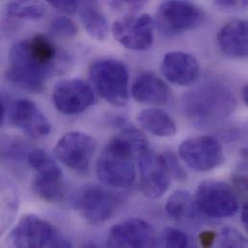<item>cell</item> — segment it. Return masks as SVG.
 Listing matches in <instances>:
<instances>
[{"mask_svg": "<svg viewBox=\"0 0 248 248\" xmlns=\"http://www.w3.org/2000/svg\"><path fill=\"white\" fill-rule=\"evenodd\" d=\"M137 161L143 193L153 199L161 197L168 190L172 179L162 154H156L148 147L138 155Z\"/></svg>", "mask_w": 248, "mask_h": 248, "instance_id": "11", "label": "cell"}, {"mask_svg": "<svg viewBox=\"0 0 248 248\" xmlns=\"http://www.w3.org/2000/svg\"><path fill=\"white\" fill-rule=\"evenodd\" d=\"M5 114H6V108H5V104L4 101L0 95V126L4 123L5 119Z\"/></svg>", "mask_w": 248, "mask_h": 248, "instance_id": "34", "label": "cell"}, {"mask_svg": "<svg viewBox=\"0 0 248 248\" xmlns=\"http://www.w3.org/2000/svg\"><path fill=\"white\" fill-rule=\"evenodd\" d=\"M45 1L47 2L55 10L67 15L75 14L78 6V0H45Z\"/></svg>", "mask_w": 248, "mask_h": 248, "instance_id": "30", "label": "cell"}, {"mask_svg": "<svg viewBox=\"0 0 248 248\" xmlns=\"http://www.w3.org/2000/svg\"><path fill=\"white\" fill-rule=\"evenodd\" d=\"M137 121L140 125L158 137H171L177 133V124L174 119L159 108H147L142 110Z\"/></svg>", "mask_w": 248, "mask_h": 248, "instance_id": "20", "label": "cell"}, {"mask_svg": "<svg viewBox=\"0 0 248 248\" xmlns=\"http://www.w3.org/2000/svg\"><path fill=\"white\" fill-rule=\"evenodd\" d=\"M248 245L245 236L237 229L226 227L221 231L220 247L222 248H246Z\"/></svg>", "mask_w": 248, "mask_h": 248, "instance_id": "27", "label": "cell"}, {"mask_svg": "<svg viewBox=\"0 0 248 248\" xmlns=\"http://www.w3.org/2000/svg\"><path fill=\"white\" fill-rule=\"evenodd\" d=\"M163 77L173 84L187 86L199 78L200 65L197 58L188 52L171 51L164 55L161 62Z\"/></svg>", "mask_w": 248, "mask_h": 248, "instance_id": "16", "label": "cell"}, {"mask_svg": "<svg viewBox=\"0 0 248 248\" xmlns=\"http://www.w3.org/2000/svg\"><path fill=\"white\" fill-rule=\"evenodd\" d=\"M63 177H41L36 175L32 181L34 193L42 200L49 203H56L63 199L65 186Z\"/></svg>", "mask_w": 248, "mask_h": 248, "instance_id": "21", "label": "cell"}, {"mask_svg": "<svg viewBox=\"0 0 248 248\" xmlns=\"http://www.w3.org/2000/svg\"><path fill=\"white\" fill-rule=\"evenodd\" d=\"M193 201L188 191L183 189L177 190L169 196L165 204V212L172 219L182 221L193 212V206L195 204Z\"/></svg>", "mask_w": 248, "mask_h": 248, "instance_id": "23", "label": "cell"}, {"mask_svg": "<svg viewBox=\"0 0 248 248\" xmlns=\"http://www.w3.org/2000/svg\"><path fill=\"white\" fill-rule=\"evenodd\" d=\"M165 164L171 174V177H174L177 180L184 181L186 178V173L180 164L177 156L171 153L162 154Z\"/></svg>", "mask_w": 248, "mask_h": 248, "instance_id": "29", "label": "cell"}, {"mask_svg": "<svg viewBox=\"0 0 248 248\" xmlns=\"http://www.w3.org/2000/svg\"><path fill=\"white\" fill-rule=\"evenodd\" d=\"M217 5L225 10H239L247 8L248 0H217Z\"/></svg>", "mask_w": 248, "mask_h": 248, "instance_id": "31", "label": "cell"}, {"mask_svg": "<svg viewBox=\"0 0 248 248\" xmlns=\"http://www.w3.org/2000/svg\"><path fill=\"white\" fill-rule=\"evenodd\" d=\"M78 10L86 32L93 39L104 41L108 33V21L99 0H78Z\"/></svg>", "mask_w": 248, "mask_h": 248, "instance_id": "19", "label": "cell"}, {"mask_svg": "<svg viewBox=\"0 0 248 248\" xmlns=\"http://www.w3.org/2000/svg\"><path fill=\"white\" fill-rule=\"evenodd\" d=\"M179 155L193 170L207 172L224 161V153L218 140L210 135H202L185 140L179 148Z\"/></svg>", "mask_w": 248, "mask_h": 248, "instance_id": "10", "label": "cell"}, {"mask_svg": "<svg viewBox=\"0 0 248 248\" xmlns=\"http://www.w3.org/2000/svg\"><path fill=\"white\" fill-rule=\"evenodd\" d=\"M96 147V141L92 136L81 131H71L58 140L53 153L69 169L84 174L89 171Z\"/></svg>", "mask_w": 248, "mask_h": 248, "instance_id": "7", "label": "cell"}, {"mask_svg": "<svg viewBox=\"0 0 248 248\" xmlns=\"http://www.w3.org/2000/svg\"><path fill=\"white\" fill-rule=\"evenodd\" d=\"M242 97L244 103L248 106V84H246L242 90Z\"/></svg>", "mask_w": 248, "mask_h": 248, "instance_id": "35", "label": "cell"}, {"mask_svg": "<svg viewBox=\"0 0 248 248\" xmlns=\"http://www.w3.org/2000/svg\"><path fill=\"white\" fill-rule=\"evenodd\" d=\"M204 19V12L188 0H166L156 11L159 27L170 34L193 30L199 27Z\"/></svg>", "mask_w": 248, "mask_h": 248, "instance_id": "8", "label": "cell"}, {"mask_svg": "<svg viewBox=\"0 0 248 248\" xmlns=\"http://www.w3.org/2000/svg\"><path fill=\"white\" fill-rule=\"evenodd\" d=\"M123 125L122 132L112 138L104 148L97 161L98 178L106 185L114 187H128L136 178L135 160L138 155L150 147L148 140L138 129Z\"/></svg>", "mask_w": 248, "mask_h": 248, "instance_id": "2", "label": "cell"}, {"mask_svg": "<svg viewBox=\"0 0 248 248\" xmlns=\"http://www.w3.org/2000/svg\"><path fill=\"white\" fill-rule=\"evenodd\" d=\"M148 0H108V3L112 10L125 15L136 14Z\"/></svg>", "mask_w": 248, "mask_h": 248, "instance_id": "28", "label": "cell"}, {"mask_svg": "<svg viewBox=\"0 0 248 248\" xmlns=\"http://www.w3.org/2000/svg\"><path fill=\"white\" fill-rule=\"evenodd\" d=\"M241 216H242V221H243V224L245 225V227L248 229V203L246 202L242 208V213H241Z\"/></svg>", "mask_w": 248, "mask_h": 248, "instance_id": "33", "label": "cell"}, {"mask_svg": "<svg viewBox=\"0 0 248 248\" xmlns=\"http://www.w3.org/2000/svg\"><path fill=\"white\" fill-rule=\"evenodd\" d=\"M131 95L141 104L164 105L169 99V89L159 78L154 74L145 73L134 80Z\"/></svg>", "mask_w": 248, "mask_h": 248, "instance_id": "18", "label": "cell"}, {"mask_svg": "<svg viewBox=\"0 0 248 248\" xmlns=\"http://www.w3.org/2000/svg\"><path fill=\"white\" fill-rule=\"evenodd\" d=\"M52 101L58 111L66 115L82 113L95 102L94 90L86 81L70 78L59 81L52 93Z\"/></svg>", "mask_w": 248, "mask_h": 248, "instance_id": "12", "label": "cell"}, {"mask_svg": "<svg viewBox=\"0 0 248 248\" xmlns=\"http://www.w3.org/2000/svg\"><path fill=\"white\" fill-rule=\"evenodd\" d=\"M161 240L165 248H185L189 245L187 236L183 231L174 227L166 228L162 233Z\"/></svg>", "mask_w": 248, "mask_h": 248, "instance_id": "26", "label": "cell"}, {"mask_svg": "<svg viewBox=\"0 0 248 248\" xmlns=\"http://www.w3.org/2000/svg\"><path fill=\"white\" fill-rule=\"evenodd\" d=\"M9 241L16 248H72L71 242L55 226L35 215L22 217L12 230Z\"/></svg>", "mask_w": 248, "mask_h": 248, "instance_id": "5", "label": "cell"}, {"mask_svg": "<svg viewBox=\"0 0 248 248\" xmlns=\"http://www.w3.org/2000/svg\"><path fill=\"white\" fill-rule=\"evenodd\" d=\"M90 79L104 100L115 107L128 101V70L123 61L100 59L89 68Z\"/></svg>", "mask_w": 248, "mask_h": 248, "instance_id": "4", "label": "cell"}, {"mask_svg": "<svg viewBox=\"0 0 248 248\" xmlns=\"http://www.w3.org/2000/svg\"><path fill=\"white\" fill-rule=\"evenodd\" d=\"M46 7L42 0H12L5 8L7 16L23 20H37L45 16Z\"/></svg>", "mask_w": 248, "mask_h": 248, "instance_id": "22", "label": "cell"}, {"mask_svg": "<svg viewBox=\"0 0 248 248\" xmlns=\"http://www.w3.org/2000/svg\"><path fill=\"white\" fill-rule=\"evenodd\" d=\"M236 108V98L225 85L204 83L187 92L183 99L185 114L197 125L210 126L229 117Z\"/></svg>", "mask_w": 248, "mask_h": 248, "instance_id": "3", "label": "cell"}, {"mask_svg": "<svg viewBox=\"0 0 248 248\" xmlns=\"http://www.w3.org/2000/svg\"><path fill=\"white\" fill-rule=\"evenodd\" d=\"M50 30L59 37L70 39L77 35L78 26L70 17L58 16L51 21Z\"/></svg>", "mask_w": 248, "mask_h": 248, "instance_id": "25", "label": "cell"}, {"mask_svg": "<svg viewBox=\"0 0 248 248\" xmlns=\"http://www.w3.org/2000/svg\"><path fill=\"white\" fill-rule=\"evenodd\" d=\"M195 206L212 218L234 216L239 210V200L232 187L219 181H205L197 188Z\"/></svg>", "mask_w": 248, "mask_h": 248, "instance_id": "6", "label": "cell"}, {"mask_svg": "<svg viewBox=\"0 0 248 248\" xmlns=\"http://www.w3.org/2000/svg\"><path fill=\"white\" fill-rule=\"evenodd\" d=\"M217 240V233L214 231H203L199 235V242L203 248H212Z\"/></svg>", "mask_w": 248, "mask_h": 248, "instance_id": "32", "label": "cell"}, {"mask_svg": "<svg viewBox=\"0 0 248 248\" xmlns=\"http://www.w3.org/2000/svg\"><path fill=\"white\" fill-rule=\"evenodd\" d=\"M10 120L27 136L40 139L49 134L51 124L40 108L27 99L16 100L10 111Z\"/></svg>", "mask_w": 248, "mask_h": 248, "instance_id": "15", "label": "cell"}, {"mask_svg": "<svg viewBox=\"0 0 248 248\" xmlns=\"http://www.w3.org/2000/svg\"><path fill=\"white\" fill-rule=\"evenodd\" d=\"M60 63L61 54L55 45L46 36L39 34L11 47L6 78L19 89L41 93Z\"/></svg>", "mask_w": 248, "mask_h": 248, "instance_id": "1", "label": "cell"}, {"mask_svg": "<svg viewBox=\"0 0 248 248\" xmlns=\"http://www.w3.org/2000/svg\"><path fill=\"white\" fill-rule=\"evenodd\" d=\"M217 46L220 52L230 59H244L248 54V25L247 20L234 18L218 32Z\"/></svg>", "mask_w": 248, "mask_h": 248, "instance_id": "17", "label": "cell"}, {"mask_svg": "<svg viewBox=\"0 0 248 248\" xmlns=\"http://www.w3.org/2000/svg\"><path fill=\"white\" fill-rule=\"evenodd\" d=\"M29 165L41 177H63L62 171L54 159L44 150L36 149L27 155Z\"/></svg>", "mask_w": 248, "mask_h": 248, "instance_id": "24", "label": "cell"}, {"mask_svg": "<svg viewBox=\"0 0 248 248\" xmlns=\"http://www.w3.org/2000/svg\"><path fill=\"white\" fill-rule=\"evenodd\" d=\"M154 19L148 14H130L116 19L111 27L114 39L130 50H146L154 41Z\"/></svg>", "mask_w": 248, "mask_h": 248, "instance_id": "9", "label": "cell"}, {"mask_svg": "<svg viewBox=\"0 0 248 248\" xmlns=\"http://www.w3.org/2000/svg\"><path fill=\"white\" fill-rule=\"evenodd\" d=\"M118 206L116 196L100 186H89L78 197L77 209L83 218L91 224H102L108 221Z\"/></svg>", "mask_w": 248, "mask_h": 248, "instance_id": "13", "label": "cell"}, {"mask_svg": "<svg viewBox=\"0 0 248 248\" xmlns=\"http://www.w3.org/2000/svg\"><path fill=\"white\" fill-rule=\"evenodd\" d=\"M109 248H154L156 236L153 226L139 218H131L114 225L108 234Z\"/></svg>", "mask_w": 248, "mask_h": 248, "instance_id": "14", "label": "cell"}]
</instances>
